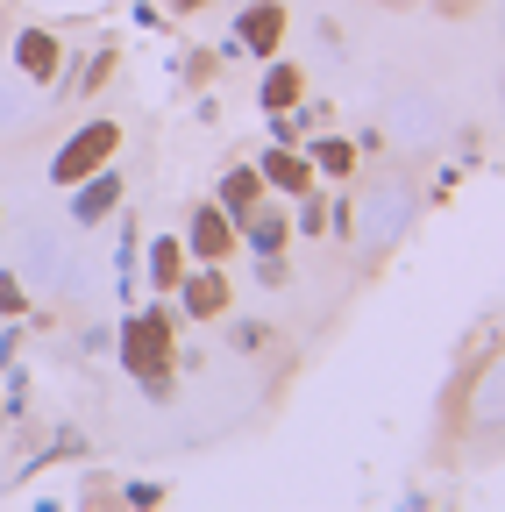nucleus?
<instances>
[{
    "label": "nucleus",
    "instance_id": "obj_1",
    "mask_svg": "<svg viewBox=\"0 0 505 512\" xmlns=\"http://www.w3.org/2000/svg\"><path fill=\"white\" fill-rule=\"evenodd\" d=\"M121 363H129V377L143 384L150 399H164L171 392V363H178V349H171V313H129L121 320Z\"/></svg>",
    "mask_w": 505,
    "mask_h": 512
},
{
    "label": "nucleus",
    "instance_id": "obj_2",
    "mask_svg": "<svg viewBox=\"0 0 505 512\" xmlns=\"http://www.w3.org/2000/svg\"><path fill=\"white\" fill-rule=\"evenodd\" d=\"M114 150H121V121H86L79 136L50 157V185H65V192H72L79 178H93L100 164H114Z\"/></svg>",
    "mask_w": 505,
    "mask_h": 512
},
{
    "label": "nucleus",
    "instance_id": "obj_3",
    "mask_svg": "<svg viewBox=\"0 0 505 512\" xmlns=\"http://www.w3.org/2000/svg\"><path fill=\"white\" fill-rule=\"evenodd\" d=\"M235 242H242V228L221 214V200L193 207V221H185V256H200V264H228Z\"/></svg>",
    "mask_w": 505,
    "mask_h": 512
},
{
    "label": "nucleus",
    "instance_id": "obj_4",
    "mask_svg": "<svg viewBox=\"0 0 505 512\" xmlns=\"http://www.w3.org/2000/svg\"><path fill=\"white\" fill-rule=\"evenodd\" d=\"M178 306L193 320H221V313H235V285L221 278V264H200V271L178 278Z\"/></svg>",
    "mask_w": 505,
    "mask_h": 512
},
{
    "label": "nucleus",
    "instance_id": "obj_5",
    "mask_svg": "<svg viewBox=\"0 0 505 512\" xmlns=\"http://www.w3.org/2000/svg\"><path fill=\"white\" fill-rule=\"evenodd\" d=\"M15 72L36 79V86H57V72H65V43H57L50 29H22L15 36Z\"/></svg>",
    "mask_w": 505,
    "mask_h": 512
},
{
    "label": "nucleus",
    "instance_id": "obj_6",
    "mask_svg": "<svg viewBox=\"0 0 505 512\" xmlns=\"http://www.w3.org/2000/svg\"><path fill=\"white\" fill-rule=\"evenodd\" d=\"M235 43L257 50V57H278V43H285V8H278V0H249V8L235 15Z\"/></svg>",
    "mask_w": 505,
    "mask_h": 512
},
{
    "label": "nucleus",
    "instance_id": "obj_7",
    "mask_svg": "<svg viewBox=\"0 0 505 512\" xmlns=\"http://www.w3.org/2000/svg\"><path fill=\"white\" fill-rule=\"evenodd\" d=\"M114 207H121V171H114V164H100L93 178H79V185H72V221H79V228L107 221Z\"/></svg>",
    "mask_w": 505,
    "mask_h": 512
},
{
    "label": "nucleus",
    "instance_id": "obj_8",
    "mask_svg": "<svg viewBox=\"0 0 505 512\" xmlns=\"http://www.w3.org/2000/svg\"><path fill=\"white\" fill-rule=\"evenodd\" d=\"M257 207H264V171H257V164H228V171H221V214L242 228Z\"/></svg>",
    "mask_w": 505,
    "mask_h": 512
},
{
    "label": "nucleus",
    "instance_id": "obj_9",
    "mask_svg": "<svg viewBox=\"0 0 505 512\" xmlns=\"http://www.w3.org/2000/svg\"><path fill=\"white\" fill-rule=\"evenodd\" d=\"M257 171H264V185H278V192H313V178H321V171H313V157L292 150V143H271Z\"/></svg>",
    "mask_w": 505,
    "mask_h": 512
},
{
    "label": "nucleus",
    "instance_id": "obj_10",
    "mask_svg": "<svg viewBox=\"0 0 505 512\" xmlns=\"http://www.w3.org/2000/svg\"><path fill=\"white\" fill-rule=\"evenodd\" d=\"M299 93H306V72H299V64H285V57H271V72H264V86H257L264 114H285V107H299Z\"/></svg>",
    "mask_w": 505,
    "mask_h": 512
},
{
    "label": "nucleus",
    "instance_id": "obj_11",
    "mask_svg": "<svg viewBox=\"0 0 505 512\" xmlns=\"http://www.w3.org/2000/svg\"><path fill=\"white\" fill-rule=\"evenodd\" d=\"M242 242L257 249V256H285V249H292V221L271 214V207H257V214L242 221Z\"/></svg>",
    "mask_w": 505,
    "mask_h": 512
},
{
    "label": "nucleus",
    "instance_id": "obj_12",
    "mask_svg": "<svg viewBox=\"0 0 505 512\" xmlns=\"http://www.w3.org/2000/svg\"><path fill=\"white\" fill-rule=\"evenodd\" d=\"M178 278H185V249H178L171 235H157V242H150V285H157V292H178Z\"/></svg>",
    "mask_w": 505,
    "mask_h": 512
},
{
    "label": "nucleus",
    "instance_id": "obj_13",
    "mask_svg": "<svg viewBox=\"0 0 505 512\" xmlns=\"http://www.w3.org/2000/svg\"><path fill=\"white\" fill-rule=\"evenodd\" d=\"M313 171H328V178H349L356 171V143H313Z\"/></svg>",
    "mask_w": 505,
    "mask_h": 512
},
{
    "label": "nucleus",
    "instance_id": "obj_14",
    "mask_svg": "<svg viewBox=\"0 0 505 512\" xmlns=\"http://www.w3.org/2000/svg\"><path fill=\"white\" fill-rule=\"evenodd\" d=\"M321 228H328V207L313 200V192H299V228H292V235H313V242H321Z\"/></svg>",
    "mask_w": 505,
    "mask_h": 512
},
{
    "label": "nucleus",
    "instance_id": "obj_15",
    "mask_svg": "<svg viewBox=\"0 0 505 512\" xmlns=\"http://www.w3.org/2000/svg\"><path fill=\"white\" fill-rule=\"evenodd\" d=\"M0 313H29V292L15 278H0Z\"/></svg>",
    "mask_w": 505,
    "mask_h": 512
},
{
    "label": "nucleus",
    "instance_id": "obj_16",
    "mask_svg": "<svg viewBox=\"0 0 505 512\" xmlns=\"http://www.w3.org/2000/svg\"><path fill=\"white\" fill-rule=\"evenodd\" d=\"M171 8H178V15H193V8H207V0H171Z\"/></svg>",
    "mask_w": 505,
    "mask_h": 512
}]
</instances>
